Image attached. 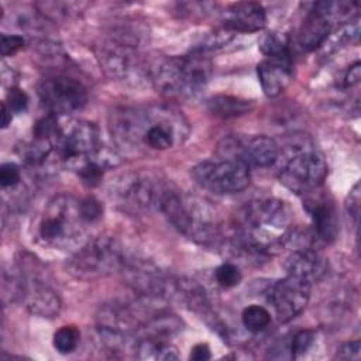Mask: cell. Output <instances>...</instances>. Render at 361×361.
<instances>
[{
	"instance_id": "6da1fadb",
	"label": "cell",
	"mask_w": 361,
	"mask_h": 361,
	"mask_svg": "<svg viewBox=\"0 0 361 361\" xmlns=\"http://www.w3.org/2000/svg\"><path fill=\"white\" fill-rule=\"evenodd\" d=\"M116 145L128 155L161 152L183 144L190 127L180 110L171 104L117 107L109 116Z\"/></svg>"
},
{
	"instance_id": "7a4b0ae2",
	"label": "cell",
	"mask_w": 361,
	"mask_h": 361,
	"mask_svg": "<svg viewBox=\"0 0 361 361\" xmlns=\"http://www.w3.org/2000/svg\"><path fill=\"white\" fill-rule=\"evenodd\" d=\"M289 228V212L283 202L274 197L254 199L237 214L234 247L252 255L269 257L283 248Z\"/></svg>"
},
{
	"instance_id": "3957f363",
	"label": "cell",
	"mask_w": 361,
	"mask_h": 361,
	"mask_svg": "<svg viewBox=\"0 0 361 361\" xmlns=\"http://www.w3.org/2000/svg\"><path fill=\"white\" fill-rule=\"evenodd\" d=\"M183 235L202 245H214L220 238V220L216 209L204 199L185 195L171 188L159 209Z\"/></svg>"
},
{
	"instance_id": "277c9868",
	"label": "cell",
	"mask_w": 361,
	"mask_h": 361,
	"mask_svg": "<svg viewBox=\"0 0 361 361\" xmlns=\"http://www.w3.org/2000/svg\"><path fill=\"white\" fill-rule=\"evenodd\" d=\"M212 62L202 54L192 52L183 56H168L157 61L151 68V80L155 89L176 100L197 97L212 76Z\"/></svg>"
},
{
	"instance_id": "5b68a950",
	"label": "cell",
	"mask_w": 361,
	"mask_h": 361,
	"mask_svg": "<svg viewBox=\"0 0 361 361\" xmlns=\"http://www.w3.org/2000/svg\"><path fill=\"white\" fill-rule=\"evenodd\" d=\"M86 224L79 200L71 195H58L48 202L38 219L37 238L51 248H79L87 241Z\"/></svg>"
},
{
	"instance_id": "8992f818",
	"label": "cell",
	"mask_w": 361,
	"mask_h": 361,
	"mask_svg": "<svg viewBox=\"0 0 361 361\" xmlns=\"http://www.w3.org/2000/svg\"><path fill=\"white\" fill-rule=\"evenodd\" d=\"M118 243L107 235H100L83 243L68 261V271L79 279L106 276L124 264Z\"/></svg>"
},
{
	"instance_id": "52a82bcc",
	"label": "cell",
	"mask_w": 361,
	"mask_h": 361,
	"mask_svg": "<svg viewBox=\"0 0 361 361\" xmlns=\"http://www.w3.org/2000/svg\"><path fill=\"white\" fill-rule=\"evenodd\" d=\"M169 185L151 172H130L121 175L111 186V197L130 213H140L152 207L159 209Z\"/></svg>"
},
{
	"instance_id": "ba28073f",
	"label": "cell",
	"mask_w": 361,
	"mask_h": 361,
	"mask_svg": "<svg viewBox=\"0 0 361 361\" xmlns=\"http://www.w3.org/2000/svg\"><path fill=\"white\" fill-rule=\"evenodd\" d=\"M190 175L200 188L217 195L238 193L250 183V168L228 158L217 157L199 162L192 168Z\"/></svg>"
},
{
	"instance_id": "9c48e42d",
	"label": "cell",
	"mask_w": 361,
	"mask_h": 361,
	"mask_svg": "<svg viewBox=\"0 0 361 361\" xmlns=\"http://www.w3.org/2000/svg\"><path fill=\"white\" fill-rule=\"evenodd\" d=\"M326 176V159L310 149L292 155L279 171V182L296 195H307L319 189Z\"/></svg>"
},
{
	"instance_id": "30bf717a",
	"label": "cell",
	"mask_w": 361,
	"mask_h": 361,
	"mask_svg": "<svg viewBox=\"0 0 361 361\" xmlns=\"http://www.w3.org/2000/svg\"><path fill=\"white\" fill-rule=\"evenodd\" d=\"M38 94L51 114H72L85 107L87 92L83 83L66 73H54L44 78L38 86Z\"/></svg>"
},
{
	"instance_id": "8fae6325",
	"label": "cell",
	"mask_w": 361,
	"mask_h": 361,
	"mask_svg": "<svg viewBox=\"0 0 361 361\" xmlns=\"http://www.w3.org/2000/svg\"><path fill=\"white\" fill-rule=\"evenodd\" d=\"M279 144L267 135L240 137L230 135L219 142L217 157L235 159L248 168H268L279 158Z\"/></svg>"
},
{
	"instance_id": "7c38bea8",
	"label": "cell",
	"mask_w": 361,
	"mask_h": 361,
	"mask_svg": "<svg viewBox=\"0 0 361 361\" xmlns=\"http://www.w3.org/2000/svg\"><path fill=\"white\" fill-rule=\"evenodd\" d=\"M11 295L20 298L24 306L37 316L54 317L61 309L59 296L37 272V267L31 271L23 268L18 276H11Z\"/></svg>"
},
{
	"instance_id": "4fadbf2b",
	"label": "cell",
	"mask_w": 361,
	"mask_h": 361,
	"mask_svg": "<svg viewBox=\"0 0 361 361\" xmlns=\"http://www.w3.org/2000/svg\"><path fill=\"white\" fill-rule=\"evenodd\" d=\"M100 147L97 126L86 120H72L61 126L55 141V149L63 162L89 155Z\"/></svg>"
},
{
	"instance_id": "5bb4252c",
	"label": "cell",
	"mask_w": 361,
	"mask_h": 361,
	"mask_svg": "<svg viewBox=\"0 0 361 361\" xmlns=\"http://www.w3.org/2000/svg\"><path fill=\"white\" fill-rule=\"evenodd\" d=\"M310 286L312 283L292 275H286L271 286L268 302L281 323L295 319L306 307L310 298Z\"/></svg>"
},
{
	"instance_id": "9a60e30c",
	"label": "cell",
	"mask_w": 361,
	"mask_h": 361,
	"mask_svg": "<svg viewBox=\"0 0 361 361\" xmlns=\"http://www.w3.org/2000/svg\"><path fill=\"white\" fill-rule=\"evenodd\" d=\"M97 59L103 71L114 79H126L140 69V56L137 45L110 38L96 49Z\"/></svg>"
},
{
	"instance_id": "2e32d148",
	"label": "cell",
	"mask_w": 361,
	"mask_h": 361,
	"mask_svg": "<svg viewBox=\"0 0 361 361\" xmlns=\"http://www.w3.org/2000/svg\"><path fill=\"white\" fill-rule=\"evenodd\" d=\"M303 207L312 219L316 238L324 244L333 243L338 234V219L333 197L316 189L305 195Z\"/></svg>"
},
{
	"instance_id": "e0dca14e",
	"label": "cell",
	"mask_w": 361,
	"mask_h": 361,
	"mask_svg": "<svg viewBox=\"0 0 361 361\" xmlns=\"http://www.w3.org/2000/svg\"><path fill=\"white\" fill-rule=\"evenodd\" d=\"M334 23V11L331 1L314 3L313 8L306 14L299 32L298 45L303 51H313L323 45L331 31Z\"/></svg>"
},
{
	"instance_id": "ac0fdd59",
	"label": "cell",
	"mask_w": 361,
	"mask_h": 361,
	"mask_svg": "<svg viewBox=\"0 0 361 361\" xmlns=\"http://www.w3.org/2000/svg\"><path fill=\"white\" fill-rule=\"evenodd\" d=\"M63 164L68 169L75 172L83 183H86L87 186H96L102 182L103 175L109 169L120 165V157L117 155V152L102 145L99 149L89 155L71 159Z\"/></svg>"
},
{
	"instance_id": "d6986e66",
	"label": "cell",
	"mask_w": 361,
	"mask_h": 361,
	"mask_svg": "<svg viewBox=\"0 0 361 361\" xmlns=\"http://www.w3.org/2000/svg\"><path fill=\"white\" fill-rule=\"evenodd\" d=\"M221 21L230 32H255L265 27L267 14L259 3L241 1L230 4L223 11Z\"/></svg>"
},
{
	"instance_id": "ffe728a7",
	"label": "cell",
	"mask_w": 361,
	"mask_h": 361,
	"mask_svg": "<svg viewBox=\"0 0 361 361\" xmlns=\"http://www.w3.org/2000/svg\"><path fill=\"white\" fill-rule=\"evenodd\" d=\"M257 75L262 92L268 97L281 94L292 82L293 69L290 56L267 58L257 66Z\"/></svg>"
},
{
	"instance_id": "44dd1931",
	"label": "cell",
	"mask_w": 361,
	"mask_h": 361,
	"mask_svg": "<svg viewBox=\"0 0 361 361\" xmlns=\"http://www.w3.org/2000/svg\"><path fill=\"white\" fill-rule=\"evenodd\" d=\"M288 275L300 278L309 283L320 281L327 272L326 258L314 248L293 251L285 262Z\"/></svg>"
},
{
	"instance_id": "7402d4cb",
	"label": "cell",
	"mask_w": 361,
	"mask_h": 361,
	"mask_svg": "<svg viewBox=\"0 0 361 361\" xmlns=\"http://www.w3.org/2000/svg\"><path fill=\"white\" fill-rule=\"evenodd\" d=\"M207 109L216 117L234 118L250 113L254 109V102L228 94H217L209 99Z\"/></svg>"
},
{
	"instance_id": "603a6c76",
	"label": "cell",
	"mask_w": 361,
	"mask_h": 361,
	"mask_svg": "<svg viewBox=\"0 0 361 361\" xmlns=\"http://www.w3.org/2000/svg\"><path fill=\"white\" fill-rule=\"evenodd\" d=\"M54 148H55V142L52 140L38 138V137L32 135V140L30 142L24 144L23 147H20L18 152H20L21 159L27 165L35 166V165L42 164Z\"/></svg>"
},
{
	"instance_id": "cb8c5ba5",
	"label": "cell",
	"mask_w": 361,
	"mask_h": 361,
	"mask_svg": "<svg viewBox=\"0 0 361 361\" xmlns=\"http://www.w3.org/2000/svg\"><path fill=\"white\" fill-rule=\"evenodd\" d=\"M261 52L267 58H283L290 56L289 54V39L285 34L272 31L264 35V38L259 42Z\"/></svg>"
},
{
	"instance_id": "d4e9b609",
	"label": "cell",
	"mask_w": 361,
	"mask_h": 361,
	"mask_svg": "<svg viewBox=\"0 0 361 361\" xmlns=\"http://www.w3.org/2000/svg\"><path fill=\"white\" fill-rule=\"evenodd\" d=\"M243 326L251 333H259L265 330L271 323V313L259 305L247 306L241 313Z\"/></svg>"
},
{
	"instance_id": "484cf974",
	"label": "cell",
	"mask_w": 361,
	"mask_h": 361,
	"mask_svg": "<svg viewBox=\"0 0 361 361\" xmlns=\"http://www.w3.org/2000/svg\"><path fill=\"white\" fill-rule=\"evenodd\" d=\"M80 340V333L75 326H62L54 334V347L61 354L72 353Z\"/></svg>"
},
{
	"instance_id": "4316f807",
	"label": "cell",
	"mask_w": 361,
	"mask_h": 361,
	"mask_svg": "<svg viewBox=\"0 0 361 361\" xmlns=\"http://www.w3.org/2000/svg\"><path fill=\"white\" fill-rule=\"evenodd\" d=\"M216 282L223 288H233L241 282V271L233 262H224L214 271Z\"/></svg>"
},
{
	"instance_id": "83f0119b",
	"label": "cell",
	"mask_w": 361,
	"mask_h": 361,
	"mask_svg": "<svg viewBox=\"0 0 361 361\" xmlns=\"http://www.w3.org/2000/svg\"><path fill=\"white\" fill-rule=\"evenodd\" d=\"M314 341V331L312 330H300L298 331L290 343V355L292 358H299L303 355Z\"/></svg>"
},
{
	"instance_id": "f1b7e54d",
	"label": "cell",
	"mask_w": 361,
	"mask_h": 361,
	"mask_svg": "<svg viewBox=\"0 0 361 361\" xmlns=\"http://www.w3.org/2000/svg\"><path fill=\"white\" fill-rule=\"evenodd\" d=\"M79 207H80V214L87 224L97 221L103 214V206L97 199L92 196H87L79 200Z\"/></svg>"
},
{
	"instance_id": "f546056e",
	"label": "cell",
	"mask_w": 361,
	"mask_h": 361,
	"mask_svg": "<svg viewBox=\"0 0 361 361\" xmlns=\"http://www.w3.org/2000/svg\"><path fill=\"white\" fill-rule=\"evenodd\" d=\"M4 103L11 113H23L28 106V96L23 89L13 86L8 89Z\"/></svg>"
},
{
	"instance_id": "4dcf8cb0",
	"label": "cell",
	"mask_w": 361,
	"mask_h": 361,
	"mask_svg": "<svg viewBox=\"0 0 361 361\" xmlns=\"http://www.w3.org/2000/svg\"><path fill=\"white\" fill-rule=\"evenodd\" d=\"M21 180V171L13 162H6L0 166V183L3 189L14 188Z\"/></svg>"
},
{
	"instance_id": "1f68e13d",
	"label": "cell",
	"mask_w": 361,
	"mask_h": 361,
	"mask_svg": "<svg viewBox=\"0 0 361 361\" xmlns=\"http://www.w3.org/2000/svg\"><path fill=\"white\" fill-rule=\"evenodd\" d=\"M25 41L21 35H7L1 34V42H0V49L3 56H10L18 52L24 47Z\"/></svg>"
},
{
	"instance_id": "d6a6232c",
	"label": "cell",
	"mask_w": 361,
	"mask_h": 361,
	"mask_svg": "<svg viewBox=\"0 0 361 361\" xmlns=\"http://www.w3.org/2000/svg\"><path fill=\"white\" fill-rule=\"evenodd\" d=\"M360 354H361V343L360 340H354L343 344L337 350L336 357L340 360H360Z\"/></svg>"
},
{
	"instance_id": "836d02e7",
	"label": "cell",
	"mask_w": 361,
	"mask_h": 361,
	"mask_svg": "<svg viewBox=\"0 0 361 361\" xmlns=\"http://www.w3.org/2000/svg\"><path fill=\"white\" fill-rule=\"evenodd\" d=\"M360 78H361V65L360 62H354L347 71L343 75V78L340 79V86L343 89H350L355 85H358L360 82Z\"/></svg>"
},
{
	"instance_id": "e575fe53",
	"label": "cell",
	"mask_w": 361,
	"mask_h": 361,
	"mask_svg": "<svg viewBox=\"0 0 361 361\" xmlns=\"http://www.w3.org/2000/svg\"><path fill=\"white\" fill-rule=\"evenodd\" d=\"M360 182H357L353 189L350 190L348 195V202H347V210L348 214L354 219V224L357 226L358 221V214H360Z\"/></svg>"
},
{
	"instance_id": "d590c367",
	"label": "cell",
	"mask_w": 361,
	"mask_h": 361,
	"mask_svg": "<svg viewBox=\"0 0 361 361\" xmlns=\"http://www.w3.org/2000/svg\"><path fill=\"white\" fill-rule=\"evenodd\" d=\"M189 358H190V360H195V361H206V360H210V358H212L210 347H209L206 343H199V344H196V345L192 348Z\"/></svg>"
},
{
	"instance_id": "8d00e7d4",
	"label": "cell",
	"mask_w": 361,
	"mask_h": 361,
	"mask_svg": "<svg viewBox=\"0 0 361 361\" xmlns=\"http://www.w3.org/2000/svg\"><path fill=\"white\" fill-rule=\"evenodd\" d=\"M10 123H11V111L7 107V104L3 102L1 103V128H7Z\"/></svg>"
}]
</instances>
